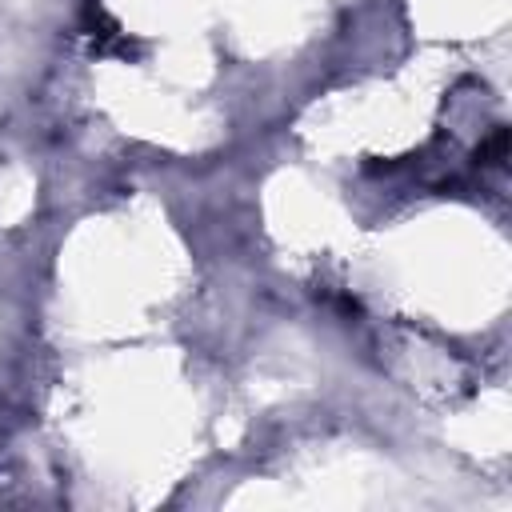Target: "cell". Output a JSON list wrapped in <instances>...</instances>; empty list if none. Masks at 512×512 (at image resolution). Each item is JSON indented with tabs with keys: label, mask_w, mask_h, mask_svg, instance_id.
<instances>
[{
	"label": "cell",
	"mask_w": 512,
	"mask_h": 512,
	"mask_svg": "<svg viewBox=\"0 0 512 512\" xmlns=\"http://www.w3.org/2000/svg\"><path fill=\"white\" fill-rule=\"evenodd\" d=\"M84 28H88L92 48H96L100 56H136V44L128 40V32H120V24H116L112 16H104L100 8H88Z\"/></svg>",
	"instance_id": "obj_1"
},
{
	"label": "cell",
	"mask_w": 512,
	"mask_h": 512,
	"mask_svg": "<svg viewBox=\"0 0 512 512\" xmlns=\"http://www.w3.org/2000/svg\"><path fill=\"white\" fill-rule=\"evenodd\" d=\"M504 148H508V132H504V128H496V132L476 148V164H496V160L504 156Z\"/></svg>",
	"instance_id": "obj_2"
}]
</instances>
